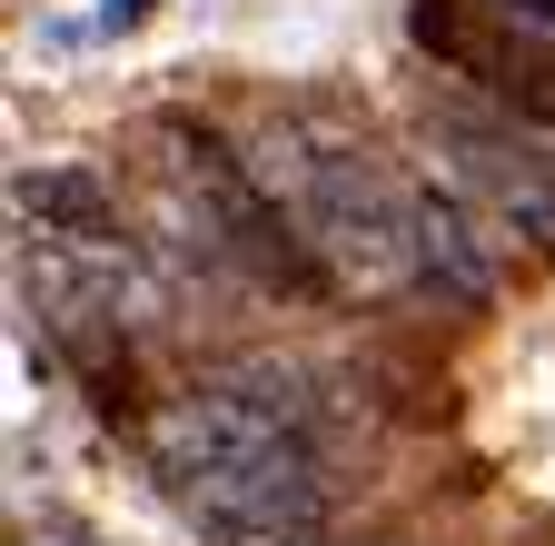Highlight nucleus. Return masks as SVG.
<instances>
[{"label": "nucleus", "instance_id": "obj_1", "mask_svg": "<svg viewBox=\"0 0 555 546\" xmlns=\"http://www.w3.org/2000/svg\"><path fill=\"white\" fill-rule=\"evenodd\" d=\"M150 467L219 546H337L327 467H318L308 428L278 418L268 397H248L238 378L169 397L150 418Z\"/></svg>", "mask_w": 555, "mask_h": 546}, {"label": "nucleus", "instance_id": "obj_2", "mask_svg": "<svg viewBox=\"0 0 555 546\" xmlns=\"http://www.w3.org/2000/svg\"><path fill=\"white\" fill-rule=\"evenodd\" d=\"M258 179L298 209L308 249L327 258L337 289L387 299L416 279V189H397V169L367 150L358 119H337L327 100H288L258 129Z\"/></svg>", "mask_w": 555, "mask_h": 546}, {"label": "nucleus", "instance_id": "obj_3", "mask_svg": "<svg viewBox=\"0 0 555 546\" xmlns=\"http://www.w3.org/2000/svg\"><path fill=\"white\" fill-rule=\"evenodd\" d=\"M159 150H169L159 160V189L189 209L198 258L238 268V279H258V289H288V299L337 289L327 258L298 229V209L258 179V160H229V140H208V129H189V119H159Z\"/></svg>", "mask_w": 555, "mask_h": 546}, {"label": "nucleus", "instance_id": "obj_4", "mask_svg": "<svg viewBox=\"0 0 555 546\" xmlns=\"http://www.w3.org/2000/svg\"><path fill=\"white\" fill-rule=\"evenodd\" d=\"M427 140L456 179V199L496 229L506 249L555 258V140L535 119H486V110H437Z\"/></svg>", "mask_w": 555, "mask_h": 546}, {"label": "nucleus", "instance_id": "obj_5", "mask_svg": "<svg viewBox=\"0 0 555 546\" xmlns=\"http://www.w3.org/2000/svg\"><path fill=\"white\" fill-rule=\"evenodd\" d=\"M496 249L506 239H486L466 219V199L416 189V289H437L447 308H486L496 299Z\"/></svg>", "mask_w": 555, "mask_h": 546}, {"label": "nucleus", "instance_id": "obj_6", "mask_svg": "<svg viewBox=\"0 0 555 546\" xmlns=\"http://www.w3.org/2000/svg\"><path fill=\"white\" fill-rule=\"evenodd\" d=\"M21 209L40 219L50 249H100V239H119V209H109V189L90 169H40V179H21Z\"/></svg>", "mask_w": 555, "mask_h": 546}]
</instances>
